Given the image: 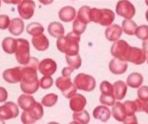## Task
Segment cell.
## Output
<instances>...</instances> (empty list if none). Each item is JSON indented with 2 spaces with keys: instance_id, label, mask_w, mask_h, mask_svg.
<instances>
[{
  "instance_id": "6da1fadb",
  "label": "cell",
  "mask_w": 148,
  "mask_h": 124,
  "mask_svg": "<svg viewBox=\"0 0 148 124\" xmlns=\"http://www.w3.org/2000/svg\"><path fill=\"white\" fill-rule=\"evenodd\" d=\"M39 60L35 57H30L29 63L22 67V80L20 84L21 91L24 94L32 95L36 93L39 88V80L37 77V70Z\"/></svg>"
},
{
  "instance_id": "7a4b0ae2",
  "label": "cell",
  "mask_w": 148,
  "mask_h": 124,
  "mask_svg": "<svg viewBox=\"0 0 148 124\" xmlns=\"http://www.w3.org/2000/svg\"><path fill=\"white\" fill-rule=\"evenodd\" d=\"M80 40L81 35H76L72 31L56 41V47L61 53L65 54L66 56L77 55L79 54Z\"/></svg>"
},
{
  "instance_id": "3957f363",
  "label": "cell",
  "mask_w": 148,
  "mask_h": 124,
  "mask_svg": "<svg viewBox=\"0 0 148 124\" xmlns=\"http://www.w3.org/2000/svg\"><path fill=\"white\" fill-rule=\"evenodd\" d=\"M115 19V14L109 9H91L90 20L95 23L101 24V26L109 27L112 25Z\"/></svg>"
},
{
  "instance_id": "277c9868",
  "label": "cell",
  "mask_w": 148,
  "mask_h": 124,
  "mask_svg": "<svg viewBox=\"0 0 148 124\" xmlns=\"http://www.w3.org/2000/svg\"><path fill=\"white\" fill-rule=\"evenodd\" d=\"M16 40V47L15 50L16 59L20 65L26 66L30 60L29 43L26 39L23 38H19Z\"/></svg>"
},
{
  "instance_id": "5b68a950",
  "label": "cell",
  "mask_w": 148,
  "mask_h": 124,
  "mask_svg": "<svg viewBox=\"0 0 148 124\" xmlns=\"http://www.w3.org/2000/svg\"><path fill=\"white\" fill-rule=\"evenodd\" d=\"M74 85L77 90L90 92L95 89L96 81L95 79L88 74L79 73L75 76L74 79Z\"/></svg>"
},
{
  "instance_id": "8992f818",
  "label": "cell",
  "mask_w": 148,
  "mask_h": 124,
  "mask_svg": "<svg viewBox=\"0 0 148 124\" xmlns=\"http://www.w3.org/2000/svg\"><path fill=\"white\" fill-rule=\"evenodd\" d=\"M43 117V107L41 103H36L35 106L29 111H23L21 115V121L23 124H35Z\"/></svg>"
},
{
  "instance_id": "52a82bcc",
  "label": "cell",
  "mask_w": 148,
  "mask_h": 124,
  "mask_svg": "<svg viewBox=\"0 0 148 124\" xmlns=\"http://www.w3.org/2000/svg\"><path fill=\"white\" fill-rule=\"evenodd\" d=\"M56 85L66 98H71L76 94L77 89L74 83L71 81L70 78L63 76L57 78L56 80Z\"/></svg>"
},
{
  "instance_id": "ba28073f",
  "label": "cell",
  "mask_w": 148,
  "mask_h": 124,
  "mask_svg": "<svg viewBox=\"0 0 148 124\" xmlns=\"http://www.w3.org/2000/svg\"><path fill=\"white\" fill-rule=\"evenodd\" d=\"M130 45L124 40H119L111 47V54L114 59H118L120 60L125 61L127 53L130 48Z\"/></svg>"
},
{
  "instance_id": "9c48e42d",
  "label": "cell",
  "mask_w": 148,
  "mask_h": 124,
  "mask_svg": "<svg viewBox=\"0 0 148 124\" xmlns=\"http://www.w3.org/2000/svg\"><path fill=\"white\" fill-rule=\"evenodd\" d=\"M115 12L120 16L124 17L126 20H132L136 14V9L134 4L129 1H119L116 4Z\"/></svg>"
},
{
  "instance_id": "30bf717a",
  "label": "cell",
  "mask_w": 148,
  "mask_h": 124,
  "mask_svg": "<svg viewBox=\"0 0 148 124\" xmlns=\"http://www.w3.org/2000/svg\"><path fill=\"white\" fill-rule=\"evenodd\" d=\"M146 60H147V54L143 49L136 47H130L125 62L128 61L135 65H141Z\"/></svg>"
},
{
  "instance_id": "8fae6325",
  "label": "cell",
  "mask_w": 148,
  "mask_h": 124,
  "mask_svg": "<svg viewBox=\"0 0 148 124\" xmlns=\"http://www.w3.org/2000/svg\"><path fill=\"white\" fill-rule=\"evenodd\" d=\"M18 115V106L13 102H7L0 106V120L2 121L16 118Z\"/></svg>"
},
{
  "instance_id": "7c38bea8",
  "label": "cell",
  "mask_w": 148,
  "mask_h": 124,
  "mask_svg": "<svg viewBox=\"0 0 148 124\" xmlns=\"http://www.w3.org/2000/svg\"><path fill=\"white\" fill-rule=\"evenodd\" d=\"M35 8H36L35 2L31 0L21 1L17 6V10L22 19L28 20L33 16L35 12Z\"/></svg>"
},
{
  "instance_id": "4fadbf2b",
  "label": "cell",
  "mask_w": 148,
  "mask_h": 124,
  "mask_svg": "<svg viewBox=\"0 0 148 124\" xmlns=\"http://www.w3.org/2000/svg\"><path fill=\"white\" fill-rule=\"evenodd\" d=\"M38 70L43 77H51L57 70V64L52 59H44L39 63Z\"/></svg>"
},
{
  "instance_id": "5bb4252c",
  "label": "cell",
  "mask_w": 148,
  "mask_h": 124,
  "mask_svg": "<svg viewBox=\"0 0 148 124\" xmlns=\"http://www.w3.org/2000/svg\"><path fill=\"white\" fill-rule=\"evenodd\" d=\"M22 77V67L20 66L7 69L3 73V79L9 84H16L18 82H21Z\"/></svg>"
},
{
  "instance_id": "9a60e30c",
  "label": "cell",
  "mask_w": 148,
  "mask_h": 124,
  "mask_svg": "<svg viewBox=\"0 0 148 124\" xmlns=\"http://www.w3.org/2000/svg\"><path fill=\"white\" fill-rule=\"evenodd\" d=\"M86 105H87V99L82 94L76 93L69 100V108L74 112H78V111L83 110Z\"/></svg>"
},
{
  "instance_id": "2e32d148",
  "label": "cell",
  "mask_w": 148,
  "mask_h": 124,
  "mask_svg": "<svg viewBox=\"0 0 148 124\" xmlns=\"http://www.w3.org/2000/svg\"><path fill=\"white\" fill-rule=\"evenodd\" d=\"M122 33H123V30L120 25L112 24L111 26H109L106 28L105 36L108 41L115 42L120 40L121 36L122 35Z\"/></svg>"
},
{
  "instance_id": "e0dca14e",
  "label": "cell",
  "mask_w": 148,
  "mask_h": 124,
  "mask_svg": "<svg viewBox=\"0 0 148 124\" xmlns=\"http://www.w3.org/2000/svg\"><path fill=\"white\" fill-rule=\"evenodd\" d=\"M109 70L115 75H121L127 70V63L118 59H112L109 62Z\"/></svg>"
},
{
  "instance_id": "ac0fdd59",
  "label": "cell",
  "mask_w": 148,
  "mask_h": 124,
  "mask_svg": "<svg viewBox=\"0 0 148 124\" xmlns=\"http://www.w3.org/2000/svg\"><path fill=\"white\" fill-rule=\"evenodd\" d=\"M36 103V101L35 100V98L31 95L28 94H22L17 98V105L23 111H29V110H31L35 106Z\"/></svg>"
},
{
  "instance_id": "d6986e66",
  "label": "cell",
  "mask_w": 148,
  "mask_h": 124,
  "mask_svg": "<svg viewBox=\"0 0 148 124\" xmlns=\"http://www.w3.org/2000/svg\"><path fill=\"white\" fill-rule=\"evenodd\" d=\"M111 110L104 105L97 106L93 111V117L96 120H100L102 123H107L111 117Z\"/></svg>"
},
{
  "instance_id": "ffe728a7",
  "label": "cell",
  "mask_w": 148,
  "mask_h": 124,
  "mask_svg": "<svg viewBox=\"0 0 148 124\" xmlns=\"http://www.w3.org/2000/svg\"><path fill=\"white\" fill-rule=\"evenodd\" d=\"M59 18L65 22H72L73 20L75 19L76 16V10L74 7L72 6H65L62 7L59 13H58Z\"/></svg>"
},
{
  "instance_id": "44dd1931",
  "label": "cell",
  "mask_w": 148,
  "mask_h": 124,
  "mask_svg": "<svg viewBox=\"0 0 148 124\" xmlns=\"http://www.w3.org/2000/svg\"><path fill=\"white\" fill-rule=\"evenodd\" d=\"M111 114L114 117V119L118 122H124L125 119L127 117V114L126 111V109L124 107V104L121 102H116L112 108Z\"/></svg>"
},
{
  "instance_id": "7402d4cb",
  "label": "cell",
  "mask_w": 148,
  "mask_h": 124,
  "mask_svg": "<svg viewBox=\"0 0 148 124\" xmlns=\"http://www.w3.org/2000/svg\"><path fill=\"white\" fill-rule=\"evenodd\" d=\"M32 45L34 46V47L37 50V51H45L49 48V41L47 38L46 35H40L35 37H32L31 40Z\"/></svg>"
},
{
  "instance_id": "603a6c76",
  "label": "cell",
  "mask_w": 148,
  "mask_h": 124,
  "mask_svg": "<svg viewBox=\"0 0 148 124\" xmlns=\"http://www.w3.org/2000/svg\"><path fill=\"white\" fill-rule=\"evenodd\" d=\"M113 86H114V96L115 99L119 101L124 99L127 92V84L123 82L122 80H118L113 85Z\"/></svg>"
},
{
  "instance_id": "cb8c5ba5",
  "label": "cell",
  "mask_w": 148,
  "mask_h": 124,
  "mask_svg": "<svg viewBox=\"0 0 148 124\" xmlns=\"http://www.w3.org/2000/svg\"><path fill=\"white\" fill-rule=\"evenodd\" d=\"M8 29L11 35L17 36L23 34L24 30V22L21 18H13L12 20H10Z\"/></svg>"
},
{
  "instance_id": "d4e9b609",
  "label": "cell",
  "mask_w": 148,
  "mask_h": 124,
  "mask_svg": "<svg viewBox=\"0 0 148 124\" xmlns=\"http://www.w3.org/2000/svg\"><path fill=\"white\" fill-rule=\"evenodd\" d=\"M48 32L49 34L55 38H61L64 36V27L62 24L59 22H53L49 24L48 27Z\"/></svg>"
},
{
  "instance_id": "484cf974",
  "label": "cell",
  "mask_w": 148,
  "mask_h": 124,
  "mask_svg": "<svg viewBox=\"0 0 148 124\" xmlns=\"http://www.w3.org/2000/svg\"><path fill=\"white\" fill-rule=\"evenodd\" d=\"M143 81H144V78L140 73H133L127 77L126 84H127V85H128L131 88L139 89L140 87H141Z\"/></svg>"
},
{
  "instance_id": "4316f807",
  "label": "cell",
  "mask_w": 148,
  "mask_h": 124,
  "mask_svg": "<svg viewBox=\"0 0 148 124\" xmlns=\"http://www.w3.org/2000/svg\"><path fill=\"white\" fill-rule=\"evenodd\" d=\"M91 9L89 6L84 5L82 7H81L77 12V16H76V19L79 20L81 22L84 23V24H88L89 22H91L90 20V12H91Z\"/></svg>"
},
{
  "instance_id": "83f0119b",
  "label": "cell",
  "mask_w": 148,
  "mask_h": 124,
  "mask_svg": "<svg viewBox=\"0 0 148 124\" xmlns=\"http://www.w3.org/2000/svg\"><path fill=\"white\" fill-rule=\"evenodd\" d=\"M16 40L12 37H5L2 41L3 50L8 54H14L16 50Z\"/></svg>"
},
{
  "instance_id": "f1b7e54d",
  "label": "cell",
  "mask_w": 148,
  "mask_h": 124,
  "mask_svg": "<svg viewBox=\"0 0 148 124\" xmlns=\"http://www.w3.org/2000/svg\"><path fill=\"white\" fill-rule=\"evenodd\" d=\"M26 31L29 35L35 37L37 35H42L44 31V28L39 22H30L29 24H28L26 28Z\"/></svg>"
},
{
  "instance_id": "f546056e",
  "label": "cell",
  "mask_w": 148,
  "mask_h": 124,
  "mask_svg": "<svg viewBox=\"0 0 148 124\" xmlns=\"http://www.w3.org/2000/svg\"><path fill=\"white\" fill-rule=\"evenodd\" d=\"M122 30L123 32H125L127 35H134L135 32L137 30V24L133 20H124L122 22V25H121Z\"/></svg>"
},
{
  "instance_id": "4dcf8cb0",
  "label": "cell",
  "mask_w": 148,
  "mask_h": 124,
  "mask_svg": "<svg viewBox=\"0 0 148 124\" xmlns=\"http://www.w3.org/2000/svg\"><path fill=\"white\" fill-rule=\"evenodd\" d=\"M73 120L78 124H88L90 121V116L87 110H83L82 111L74 112Z\"/></svg>"
},
{
  "instance_id": "1f68e13d",
  "label": "cell",
  "mask_w": 148,
  "mask_h": 124,
  "mask_svg": "<svg viewBox=\"0 0 148 124\" xmlns=\"http://www.w3.org/2000/svg\"><path fill=\"white\" fill-rule=\"evenodd\" d=\"M58 101V96L55 93H49L45 95L42 98V105L50 108L53 107Z\"/></svg>"
},
{
  "instance_id": "d6a6232c",
  "label": "cell",
  "mask_w": 148,
  "mask_h": 124,
  "mask_svg": "<svg viewBox=\"0 0 148 124\" xmlns=\"http://www.w3.org/2000/svg\"><path fill=\"white\" fill-rule=\"evenodd\" d=\"M66 60L69 65V67L74 71L79 69L82 66V58L79 54L74 56H66Z\"/></svg>"
},
{
  "instance_id": "836d02e7",
  "label": "cell",
  "mask_w": 148,
  "mask_h": 124,
  "mask_svg": "<svg viewBox=\"0 0 148 124\" xmlns=\"http://www.w3.org/2000/svg\"><path fill=\"white\" fill-rule=\"evenodd\" d=\"M124 107L126 109L127 117L135 115L136 112H138V105L135 101H126L123 103Z\"/></svg>"
},
{
  "instance_id": "e575fe53",
  "label": "cell",
  "mask_w": 148,
  "mask_h": 124,
  "mask_svg": "<svg viewBox=\"0 0 148 124\" xmlns=\"http://www.w3.org/2000/svg\"><path fill=\"white\" fill-rule=\"evenodd\" d=\"M101 95H114V86L108 81H102L100 85Z\"/></svg>"
},
{
  "instance_id": "d590c367",
  "label": "cell",
  "mask_w": 148,
  "mask_h": 124,
  "mask_svg": "<svg viewBox=\"0 0 148 124\" xmlns=\"http://www.w3.org/2000/svg\"><path fill=\"white\" fill-rule=\"evenodd\" d=\"M135 35L141 41H146L148 39V26L147 25H141L138 26L137 30L135 32Z\"/></svg>"
},
{
  "instance_id": "8d00e7d4",
  "label": "cell",
  "mask_w": 148,
  "mask_h": 124,
  "mask_svg": "<svg viewBox=\"0 0 148 124\" xmlns=\"http://www.w3.org/2000/svg\"><path fill=\"white\" fill-rule=\"evenodd\" d=\"M115 98L114 95H101L100 97V102L104 106H114L115 102Z\"/></svg>"
},
{
  "instance_id": "74e56055",
  "label": "cell",
  "mask_w": 148,
  "mask_h": 124,
  "mask_svg": "<svg viewBox=\"0 0 148 124\" xmlns=\"http://www.w3.org/2000/svg\"><path fill=\"white\" fill-rule=\"evenodd\" d=\"M86 28H87L86 24L81 22L76 18L74 20V22H73V32L75 33L76 35H81L82 34H83L84 31L86 30Z\"/></svg>"
},
{
  "instance_id": "f35d334b",
  "label": "cell",
  "mask_w": 148,
  "mask_h": 124,
  "mask_svg": "<svg viewBox=\"0 0 148 124\" xmlns=\"http://www.w3.org/2000/svg\"><path fill=\"white\" fill-rule=\"evenodd\" d=\"M53 83L54 80L52 77H42L39 80V86L43 90H47L53 85Z\"/></svg>"
},
{
  "instance_id": "ab89813d",
  "label": "cell",
  "mask_w": 148,
  "mask_h": 124,
  "mask_svg": "<svg viewBox=\"0 0 148 124\" xmlns=\"http://www.w3.org/2000/svg\"><path fill=\"white\" fill-rule=\"evenodd\" d=\"M10 23V20L9 16L7 15H0V29H6L9 28Z\"/></svg>"
},
{
  "instance_id": "60d3db41",
  "label": "cell",
  "mask_w": 148,
  "mask_h": 124,
  "mask_svg": "<svg viewBox=\"0 0 148 124\" xmlns=\"http://www.w3.org/2000/svg\"><path fill=\"white\" fill-rule=\"evenodd\" d=\"M8 98V92L5 88L0 86V103H5Z\"/></svg>"
},
{
  "instance_id": "b9f144b4",
  "label": "cell",
  "mask_w": 148,
  "mask_h": 124,
  "mask_svg": "<svg viewBox=\"0 0 148 124\" xmlns=\"http://www.w3.org/2000/svg\"><path fill=\"white\" fill-rule=\"evenodd\" d=\"M123 123H124V124H139L138 123L137 117H135V115L127 117Z\"/></svg>"
},
{
  "instance_id": "7bdbcfd3",
  "label": "cell",
  "mask_w": 148,
  "mask_h": 124,
  "mask_svg": "<svg viewBox=\"0 0 148 124\" xmlns=\"http://www.w3.org/2000/svg\"><path fill=\"white\" fill-rule=\"evenodd\" d=\"M74 72L73 69L69 68V66L68 67H64L62 71V74L63 77H68V78H70V75L72 74V73Z\"/></svg>"
},
{
  "instance_id": "ee69618b",
  "label": "cell",
  "mask_w": 148,
  "mask_h": 124,
  "mask_svg": "<svg viewBox=\"0 0 148 124\" xmlns=\"http://www.w3.org/2000/svg\"><path fill=\"white\" fill-rule=\"evenodd\" d=\"M142 49L146 52V54H148V39L144 41L143 43H142Z\"/></svg>"
},
{
  "instance_id": "f6af8a7d",
  "label": "cell",
  "mask_w": 148,
  "mask_h": 124,
  "mask_svg": "<svg viewBox=\"0 0 148 124\" xmlns=\"http://www.w3.org/2000/svg\"><path fill=\"white\" fill-rule=\"evenodd\" d=\"M143 111L144 112H146L147 114L148 115V102L145 104V106H144V110H143Z\"/></svg>"
},
{
  "instance_id": "bcb514c9",
  "label": "cell",
  "mask_w": 148,
  "mask_h": 124,
  "mask_svg": "<svg viewBox=\"0 0 148 124\" xmlns=\"http://www.w3.org/2000/svg\"><path fill=\"white\" fill-rule=\"evenodd\" d=\"M146 18H147V21L148 22V10H147V12H146Z\"/></svg>"
},
{
  "instance_id": "7dc6e473",
  "label": "cell",
  "mask_w": 148,
  "mask_h": 124,
  "mask_svg": "<svg viewBox=\"0 0 148 124\" xmlns=\"http://www.w3.org/2000/svg\"><path fill=\"white\" fill-rule=\"evenodd\" d=\"M48 124H59L58 123H56V122H51V123H49Z\"/></svg>"
},
{
  "instance_id": "c3c4849f",
  "label": "cell",
  "mask_w": 148,
  "mask_h": 124,
  "mask_svg": "<svg viewBox=\"0 0 148 124\" xmlns=\"http://www.w3.org/2000/svg\"><path fill=\"white\" fill-rule=\"evenodd\" d=\"M0 124H5V123H4V121H2V120H0Z\"/></svg>"
},
{
  "instance_id": "681fc988",
  "label": "cell",
  "mask_w": 148,
  "mask_h": 124,
  "mask_svg": "<svg viewBox=\"0 0 148 124\" xmlns=\"http://www.w3.org/2000/svg\"><path fill=\"white\" fill-rule=\"evenodd\" d=\"M69 124H78L77 123H75V122H72V123H70Z\"/></svg>"
},
{
  "instance_id": "f907efd6",
  "label": "cell",
  "mask_w": 148,
  "mask_h": 124,
  "mask_svg": "<svg viewBox=\"0 0 148 124\" xmlns=\"http://www.w3.org/2000/svg\"><path fill=\"white\" fill-rule=\"evenodd\" d=\"M147 63H148V54H147Z\"/></svg>"
},
{
  "instance_id": "816d5d0a",
  "label": "cell",
  "mask_w": 148,
  "mask_h": 124,
  "mask_svg": "<svg viewBox=\"0 0 148 124\" xmlns=\"http://www.w3.org/2000/svg\"><path fill=\"white\" fill-rule=\"evenodd\" d=\"M146 3H147V4L148 5V1H146Z\"/></svg>"
},
{
  "instance_id": "f5cc1de1",
  "label": "cell",
  "mask_w": 148,
  "mask_h": 124,
  "mask_svg": "<svg viewBox=\"0 0 148 124\" xmlns=\"http://www.w3.org/2000/svg\"><path fill=\"white\" fill-rule=\"evenodd\" d=\"M0 6H1V2H0Z\"/></svg>"
}]
</instances>
